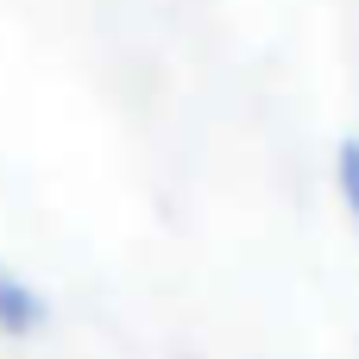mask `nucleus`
Returning a JSON list of instances; mask_svg holds the SVG:
<instances>
[{
  "label": "nucleus",
  "mask_w": 359,
  "mask_h": 359,
  "mask_svg": "<svg viewBox=\"0 0 359 359\" xmlns=\"http://www.w3.org/2000/svg\"><path fill=\"white\" fill-rule=\"evenodd\" d=\"M44 322V303L13 278V271H0V328H13V334H25V328H38Z\"/></svg>",
  "instance_id": "f257e3e1"
},
{
  "label": "nucleus",
  "mask_w": 359,
  "mask_h": 359,
  "mask_svg": "<svg viewBox=\"0 0 359 359\" xmlns=\"http://www.w3.org/2000/svg\"><path fill=\"white\" fill-rule=\"evenodd\" d=\"M334 189H341V202L359 227V139H341V151H334Z\"/></svg>",
  "instance_id": "f03ea898"
}]
</instances>
